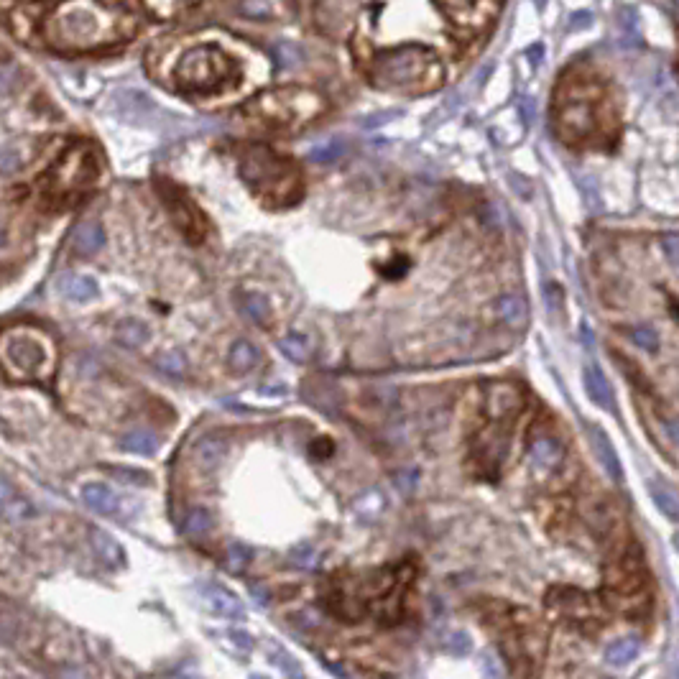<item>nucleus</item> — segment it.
Masks as SVG:
<instances>
[{"label": "nucleus", "instance_id": "30", "mask_svg": "<svg viewBox=\"0 0 679 679\" xmlns=\"http://www.w3.org/2000/svg\"><path fill=\"white\" fill-rule=\"evenodd\" d=\"M240 309H243V314H246L248 320L256 322V325H266V322L271 320V304L269 299L261 297V294H243Z\"/></svg>", "mask_w": 679, "mask_h": 679}, {"label": "nucleus", "instance_id": "43", "mask_svg": "<svg viewBox=\"0 0 679 679\" xmlns=\"http://www.w3.org/2000/svg\"><path fill=\"white\" fill-rule=\"evenodd\" d=\"M662 251L667 258L679 266V233H664L662 235Z\"/></svg>", "mask_w": 679, "mask_h": 679}, {"label": "nucleus", "instance_id": "29", "mask_svg": "<svg viewBox=\"0 0 679 679\" xmlns=\"http://www.w3.org/2000/svg\"><path fill=\"white\" fill-rule=\"evenodd\" d=\"M115 337L126 348H141V345L149 343V327L143 325L141 320H123L115 327Z\"/></svg>", "mask_w": 679, "mask_h": 679}, {"label": "nucleus", "instance_id": "28", "mask_svg": "<svg viewBox=\"0 0 679 679\" xmlns=\"http://www.w3.org/2000/svg\"><path fill=\"white\" fill-rule=\"evenodd\" d=\"M636 657H639V641L631 639V636L613 641V644L605 649V662L613 664V667H626V664L634 662Z\"/></svg>", "mask_w": 679, "mask_h": 679}, {"label": "nucleus", "instance_id": "46", "mask_svg": "<svg viewBox=\"0 0 679 679\" xmlns=\"http://www.w3.org/2000/svg\"><path fill=\"white\" fill-rule=\"evenodd\" d=\"M529 57L531 59H534V64H537L539 62V59H542V46H531V49H529Z\"/></svg>", "mask_w": 679, "mask_h": 679}, {"label": "nucleus", "instance_id": "39", "mask_svg": "<svg viewBox=\"0 0 679 679\" xmlns=\"http://www.w3.org/2000/svg\"><path fill=\"white\" fill-rule=\"evenodd\" d=\"M628 337H631L639 348H644L646 353H657L659 350L657 332L649 330V327H631V330H628Z\"/></svg>", "mask_w": 679, "mask_h": 679}, {"label": "nucleus", "instance_id": "37", "mask_svg": "<svg viewBox=\"0 0 679 679\" xmlns=\"http://www.w3.org/2000/svg\"><path fill=\"white\" fill-rule=\"evenodd\" d=\"M251 562V549L246 544H230L228 547V560H225V567L230 572H243Z\"/></svg>", "mask_w": 679, "mask_h": 679}, {"label": "nucleus", "instance_id": "27", "mask_svg": "<svg viewBox=\"0 0 679 679\" xmlns=\"http://www.w3.org/2000/svg\"><path fill=\"white\" fill-rule=\"evenodd\" d=\"M120 447L126 452H133V455L149 457L159 450V437L154 432H149V429H133V432H128L120 440Z\"/></svg>", "mask_w": 679, "mask_h": 679}, {"label": "nucleus", "instance_id": "26", "mask_svg": "<svg viewBox=\"0 0 679 679\" xmlns=\"http://www.w3.org/2000/svg\"><path fill=\"white\" fill-rule=\"evenodd\" d=\"M72 240H75V248L82 256H95L105 246V230L97 223H82L75 230V238Z\"/></svg>", "mask_w": 679, "mask_h": 679}, {"label": "nucleus", "instance_id": "34", "mask_svg": "<svg viewBox=\"0 0 679 679\" xmlns=\"http://www.w3.org/2000/svg\"><path fill=\"white\" fill-rule=\"evenodd\" d=\"M217 639H220L225 649L235 651V654H251L253 649V639L243 634V631H223V634H217Z\"/></svg>", "mask_w": 679, "mask_h": 679}, {"label": "nucleus", "instance_id": "48", "mask_svg": "<svg viewBox=\"0 0 679 679\" xmlns=\"http://www.w3.org/2000/svg\"><path fill=\"white\" fill-rule=\"evenodd\" d=\"M674 312H677V317H679V304H674Z\"/></svg>", "mask_w": 679, "mask_h": 679}, {"label": "nucleus", "instance_id": "22", "mask_svg": "<svg viewBox=\"0 0 679 679\" xmlns=\"http://www.w3.org/2000/svg\"><path fill=\"white\" fill-rule=\"evenodd\" d=\"M92 547H95L97 557H100L108 567H113V570H120V567L126 565V549L120 547V544L110 537L108 531L100 529L92 531Z\"/></svg>", "mask_w": 679, "mask_h": 679}, {"label": "nucleus", "instance_id": "47", "mask_svg": "<svg viewBox=\"0 0 679 679\" xmlns=\"http://www.w3.org/2000/svg\"><path fill=\"white\" fill-rule=\"evenodd\" d=\"M672 542H674V549H677V552H679V534H674Z\"/></svg>", "mask_w": 679, "mask_h": 679}, {"label": "nucleus", "instance_id": "9", "mask_svg": "<svg viewBox=\"0 0 679 679\" xmlns=\"http://www.w3.org/2000/svg\"><path fill=\"white\" fill-rule=\"evenodd\" d=\"M371 80L386 90H434L442 85V64L424 46H399L376 59Z\"/></svg>", "mask_w": 679, "mask_h": 679}, {"label": "nucleus", "instance_id": "23", "mask_svg": "<svg viewBox=\"0 0 679 679\" xmlns=\"http://www.w3.org/2000/svg\"><path fill=\"white\" fill-rule=\"evenodd\" d=\"M585 388H588V396L600 406V409H613V391L611 383L605 381L603 371L598 366L585 368Z\"/></svg>", "mask_w": 679, "mask_h": 679}, {"label": "nucleus", "instance_id": "2", "mask_svg": "<svg viewBox=\"0 0 679 679\" xmlns=\"http://www.w3.org/2000/svg\"><path fill=\"white\" fill-rule=\"evenodd\" d=\"M414 575L417 570L406 560L360 575H332L327 582V608L350 623H360L366 616H376L381 623H396L404 613V598Z\"/></svg>", "mask_w": 679, "mask_h": 679}, {"label": "nucleus", "instance_id": "11", "mask_svg": "<svg viewBox=\"0 0 679 679\" xmlns=\"http://www.w3.org/2000/svg\"><path fill=\"white\" fill-rule=\"evenodd\" d=\"M498 631H501V649L511 659V664H529L531 667V664H539L544 659L547 636H544L534 613L503 605Z\"/></svg>", "mask_w": 679, "mask_h": 679}, {"label": "nucleus", "instance_id": "7", "mask_svg": "<svg viewBox=\"0 0 679 679\" xmlns=\"http://www.w3.org/2000/svg\"><path fill=\"white\" fill-rule=\"evenodd\" d=\"M603 600L611 611L639 621L651 611V577L639 544L626 542L613 554L603 575Z\"/></svg>", "mask_w": 679, "mask_h": 679}, {"label": "nucleus", "instance_id": "24", "mask_svg": "<svg viewBox=\"0 0 679 679\" xmlns=\"http://www.w3.org/2000/svg\"><path fill=\"white\" fill-rule=\"evenodd\" d=\"M258 363H261V353H258L256 345L248 343V340H238V343H233V348H230V353H228L230 371L248 373V371H253Z\"/></svg>", "mask_w": 679, "mask_h": 679}, {"label": "nucleus", "instance_id": "18", "mask_svg": "<svg viewBox=\"0 0 679 679\" xmlns=\"http://www.w3.org/2000/svg\"><path fill=\"white\" fill-rule=\"evenodd\" d=\"M493 312L511 330H524L526 322H529V304L519 294H503V297H498L496 304H493Z\"/></svg>", "mask_w": 679, "mask_h": 679}, {"label": "nucleus", "instance_id": "5", "mask_svg": "<svg viewBox=\"0 0 679 679\" xmlns=\"http://www.w3.org/2000/svg\"><path fill=\"white\" fill-rule=\"evenodd\" d=\"M238 174L269 210L297 205L304 197V182L297 164L274 154L266 146H246L238 154Z\"/></svg>", "mask_w": 679, "mask_h": 679}, {"label": "nucleus", "instance_id": "4", "mask_svg": "<svg viewBox=\"0 0 679 679\" xmlns=\"http://www.w3.org/2000/svg\"><path fill=\"white\" fill-rule=\"evenodd\" d=\"M103 174V161L87 141L72 143L39 179L41 205L49 212H64L82 205Z\"/></svg>", "mask_w": 679, "mask_h": 679}, {"label": "nucleus", "instance_id": "33", "mask_svg": "<svg viewBox=\"0 0 679 679\" xmlns=\"http://www.w3.org/2000/svg\"><path fill=\"white\" fill-rule=\"evenodd\" d=\"M279 348L284 350V355H289L294 363H304V360L309 358V353H312V348H309V340L304 335L284 337V340L279 343Z\"/></svg>", "mask_w": 679, "mask_h": 679}, {"label": "nucleus", "instance_id": "21", "mask_svg": "<svg viewBox=\"0 0 679 679\" xmlns=\"http://www.w3.org/2000/svg\"><path fill=\"white\" fill-rule=\"evenodd\" d=\"M590 442H593L595 457H598V460H600V465H603V468H605V473L611 475V478L621 480V478H623L621 463H618L616 450H613L611 440H608V437H605L603 429L590 427Z\"/></svg>", "mask_w": 679, "mask_h": 679}, {"label": "nucleus", "instance_id": "45", "mask_svg": "<svg viewBox=\"0 0 679 679\" xmlns=\"http://www.w3.org/2000/svg\"><path fill=\"white\" fill-rule=\"evenodd\" d=\"M590 21H593V16H590L588 11H582V13H575L572 16V23H570V31H580V29H588L590 26Z\"/></svg>", "mask_w": 679, "mask_h": 679}, {"label": "nucleus", "instance_id": "42", "mask_svg": "<svg viewBox=\"0 0 679 679\" xmlns=\"http://www.w3.org/2000/svg\"><path fill=\"white\" fill-rule=\"evenodd\" d=\"M274 54L284 67H297L302 62V54H299L297 46H291L289 41H281V44L274 46Z\"/></svg>", "mask_w": 679, "mask_h": 679}, {"label": "nucleus", "instance_id": "41", "mask_svg": "<svg viewBox=\"0 0 679 679\" xmlns=\"http://www.w3.org/2000/svg\"><path fill=\"white\" fill-rule=\"evenodd\" d=\"M291 562L297 567H304V570H312L320 562V554L314 552L312 544H299V547L291 549Z\"/></svg>", "mask_w": 679, "mask_h": 679}, {"label": "nucleus", "instance_id": "8", "mask_svg": "<svg viewBox=\"0 0 679 679\" xmlns=\"http://www.w3.org/2000/svg\"><path fill=\"white\" fill-rule=\"evenodd\" d=\"M3 376L8 381L49 383L57 368V350L44 332L18 325L3 330Z\"/></svg>", "mask_w": 679, "mask_h": 679}, {"label": "nucleus", "instance_id": "32", "mask_svg": "<svg viewBox=\"0 0 679 679\" xmlns=\"http://www.w3.org/2000/svg\"><path fill=\"white\" fill-rule=\"evenodd\" d=\"M651 498L664 516L677 521L679 519V496L664 483H651Z\"/></svg>", "mask_w": 679, "mask_h": 679}, {"label": "nucleus", "instance_id": "36", "mask_svg": "<svg viewBox=\"0 0 679 679\" xmlns=\"http://www.w3.org/2000/svg\"><path fill=\"white\" fill-rule=\"evenodd\" d=\"M269 651H271V659H274V664L281 669V672L289 674V677H299V674H302L297 659L291 657L289 651L281 649V646H276V644H271Z\"/></svg>", "mask_w": 679, "mask_h": 679}, {"label": "nucleus", "instance_id": "17", "mask_svg": "<svg viewBox=\"0 0 679 679\" xmlns=\"http://www.w3.org/2000/svg\"><path fill=\"white\" fill-rule=\"evenodd\" d=\"M529 460L539 473H557L565 463V450L552 434H534L529 445Z\"/></svg>", "mask_w": 679, "mask_h": 679}, {"label": "nucleus", "instance_id": "12", "mask_svg": "<svg viewBox=\"0 0 679 679\" xmlns=\"http://www.w3.org/2000/svg\"><path fill=\"white\" fill-rule=\"evenodd\" d=\"M233 80V62L217 46H194L179 59L177 82L184 92H215Z\"/></svg>", "mask_w": 679, "mask_h": 679}, {"label": "nucleus", "instance_id": "14", "mask_svg": "<svg viewBox=\"0 0 679 679\" xmlns=\"http://www.w3.org/2000/svg\"><path fill=\"white\" fill-rule=\"evenodd\" d=\"M159 197L164 200L166 210H169V217L174 220L179 233L192 243V246H200L205 243L207 233H210V223H207L205 212L200 207L194 205L192 200L187 197L184 189H179L177 184L172 182H161L159 184Z\"/></svg>", "mask_w": 679, "mask_h": 679}, {"label": "nucleus", "instance_id": "6", "mask_svg": "<svg viewBox=\"0 0 679 679\" xmlns=\"http://www.w3.org/2000/svg\"><path fill=\"white\" fill-rule=\"evenodd\" d=\"M44 31L49 44L57 49L87 52L120 39V16L92 0H72L49 18Z\"/></svg>", "mask_w": 679, "mask_h": 679}, {"label": "nucleus", "instance_id": "3", "mask_svg": "<svg viewBox=\"0 0 679 679\" xmlns=\"http://www.w3.org/2000/svg\"><path fill=\"white\" fill-rule=\"evenodd\" d=\"M483 422L470 437V468L480 480H496L511 450V434L524 409V391L514 381L485 383Z\"/></svg>", "mask_w": 679, "mask_h": 679}, {"label": "nucleus", "instance_id": "13", "mask_svg": "<svg viewBox=\"0 0 679 679\" xmlns=\"http://www.w3.org/2000/svg\"><path fill=\"white\" fill-rule=\"evenodd\" d=\"M547 608L570 626L580 628L585 634H595L605 623L600 605L595 603L593 595L582 593L575 588H552L547 593Z\"/></svg>", "mask_w": 679, "mask_h": 679}, {"label": "nucleus", "instance_id": "19", "mask_svg": "<svg viewBox=\"0 0 679 679\" xmlns=\"http://www.w3.org/2000/svg\"><path fill=\"white\" fill-rule=\"evenodd\" d=\"M225 455H228V440L220 434H205L202 440L194 442V463L202 470L217 468Z\"/></svg>", "mask_w": 679, "mask_h": 679}, {"label": "nucleus", "instance_id": "35", "mask_svg": "<svg viewBox=\"0 0 679 679\" xmlns=\"http://www.w3.org/2000/svg\"><path fill=\"white\" fill-rule=\"evenodd\" d=\"M618 29H621L623 39H626V44H634V41H639V16H636L634 8H621L618 11Z\"/></svg>", "mask_w": 679, "mask_h": 679}, {"label": "nucleus", "instance_id": "20", "mask_svg": "<svg viewBox=\"0 0 679 679\" xmlns=\"http://www.w3.org/2000/svg\"><path fill=\"white\" fill-rule=\"evenodd\" d=\"M82 501H85V506L90 508V511H95V514L100 516H110L118 511V498H115V493L103 483H87L85 488H82Z\"/></svg>", "mask_w": 679, "mask_h": 679}, {"label": "nucleus", "instance_id": "40", "mask_svg": "<svg viewBox=\"0 0 679 679\" xmlns=\"http://www.w3.org/2000/svg\"><path fill=\"white\" fill-rule=\"evenodd\" d=\"M156 368L166 373V376H182L187 371V360H184L182 353H166L161 358H156Z\"/></svg>", "mask_w": 679, "mask_h": 679}, {"label": "nucleus", "instance_id": "31", "mask_svg": "<svg viewBox=\"0 0 679 679\" xmlns=\"http://www.w3.org/2000/svg\"><path fill=\"white\" fill-rule=\"evenodd\" d=\"M212 524H215V521H212V514L207 511V508H192V511L184 516L182 529L187 537L200 539V537H205V534H210Z\"/></svg>", "mask_w": 679, "mask_h": 679}, {"label": "nucleus", "instance_id": "15", "mask_svg": "<svg viewBox=\"0 0 679 679\" xmlns=\"http://www.w3.org/2000/svg\"><path fill=\"white\" fill-rule=\"evenodd\" d=\"M440 6L457 29L475 34L496 18L501 0H440Z\"/></svg>", "mask_w": 679, "mask_h": 679}, {"label": "nucleus", "instance_id": "38", "mask_svg": "<svg viewBox=\"0 0 679 679\" xmlns=\"http://www.w3.org/2000/svg\"><path fill=\"white\" fill-rule=\"evenodd\" d=\"M345 146L340 141H330V143H322V146H314L312 151H309V159L317 161V164H330V161H335L337 156H343Z\"/></svg>", "mask_w": 679, "mask_h": 679}, {"label": "nucleus", "instance_id": "16", "mask_svg": "<svg viewBox=\"0 0 679 679\" xmlns=\"http://www.w3.org/2000/svg\"><path fill=\"white\" fill-rule=\"evenodd\" d=\"M197 600H200L202 608H205L207 613H212V616L230 618V621L246 618V605L240 603L238 595L230 593L223 585H212V582L197 585Z\"/></svg>", "mask_w": 679, "mask_h": 679}, {"label": "nucleus", "instance_id": "44", "mask_svg": "<svg viewBox=\"0 0 679 679\" xmlns=\"http://www.w3.org/2000/svg\"><path fill=\"white\" fill-rule=\"evenodd\" d=\"M447 649H450L452 654H468V651L473 649V644H470L468 634L457 631V634H452L450 639H447Z\"/></svg>", "mask_w": 679, "mask_h": 679}, {"label": "nucleus", "instance_id": "10", "mask_svg": "<svg viewBox=\"0 0 679 679\" xmlns=\"http://www.w3.org/2000/svg\"><path fill=\"white\" fill-rule=\"evenodd\" d=\"M325 110V100L317 92L302 87H281L258 95L246 105L248 118L276 131H294Z\"/></svg>", "mask_w": 679, "mask_h": 679}, {"label": "nucleus", "instance_id": "25", "mask_svg": "<svg viewBox=\"0 0 679 679\" xmlns=\"http://www.w3.org/2000/svg\"><path fill=\"white\" fill-rule=\"evenodd\" d=\"M59 289L69 302H92L100 294L95 281L87 279V276H67V279L59 281Z\"/></svg>", "mask_w": 679, "mask_h": 679}, {"label": "nucleus", "instance_id": "1", "mask_svg": "<svg viewBox=\"0 0 679 679\" xmlns=\"http://www.w3.org/2000/svg\"><path fill=\"white\" fill-rule=\"evenodd\" d=\"M554 131L570 149L613 151L621 138V110L605 77L588 67L562 75L552 103Z\"/></svg>", "mask_w": 679, "mask_h": 679}]
</instances>
